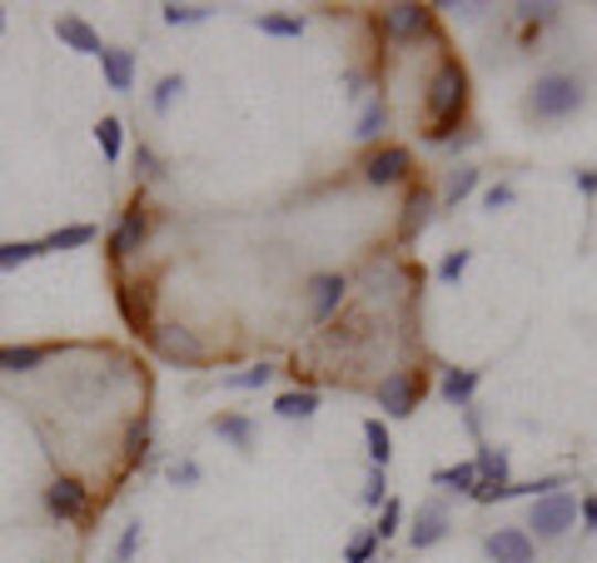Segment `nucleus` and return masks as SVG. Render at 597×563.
I'll use <instances>...</instances> for the list:
<instances>
[{
	"instance_id": "nucleus-39",
	"label": "nucleus",
	"mask_w": 597,
	"mask_h": 563,
	"mask_svg": "<svg viewBox=\"0 0 597 563\" xmlns=\"http://www.w3.org/2000/svg\"><path fill=\"white\" fill-rule=\"evenodd\" d=\"M135 170H139V180H159V155L149 150V145H139V155H135Z\"/></svg>"
},
{
	"instance_id": "nucleus-5",
	"label": "nucleus",
	"mask_w": 597,
	"mask_h": 563,
	"mask_svg": "<svg viewBox=\"0 0 597 563\" xmlns=\"http://www.w3.org/2000/svg\"><path fill=\"white\" fill-rule=\"evenodd\" d=\"M149 240V210L145 205H135V210H125L119 215V225L109 230V260H135L139 254V244Z\"/></svg>"
},
{
	"instance_id": "nucleus-10",
	"label": "nucleus",
	"mask_w": 597,
	"mask_h": 563,
	"mask_svg": "<svg viewBox=\"0 0 597 563\" xmlns=\"http://www.w3.org/2000/svg\"><path fill=\"white\" fill-rule=\"evenodd\" d=\"M344 294H348L344 274H318V280L308 284V314H314L318 324H328L338 314V304H344Z\"/></svg>"
},
{
	"instance_id": "nucleus-42",
	"label": "nucleus",
	"mask_w": 597,
	"mask_h": 563,
	"mask_svg": "<svg viewBox=\"0 0 597 563\" xmlns=\"http://www.w3.org/2000/svg\"><path fill=\"white\" fill-rule=\"evenodd\" d=\"M169 479H175V483H199V463H175V469H169Z\"/></svg>"
},
{
	"instance_id": "nucleus-34",
	"label": "nucleus",
	"mask_w": 597,
	"mask_h": 563,
	"mask_svg": "<svg viewBox=\"0 0 597 563\" xmlns=\"http://www.w3.org/2000/svg\"><path fill=\"white\" fill-rule=\"evenodd\" d=\"M398 523H404V503H398V499H388L384 503V509H378V543H384V539H394V533H398Z\"/></svg>"
},
{
	"instance_id": "nucleus-27",
	"label": "nucleus",
	"mask_w": 597,
	"mask_h": 563,
	"mask_svg": "<svg viewBox=\"0 0 597 563\" xmlns=\"http://www.w3.org/2000/svg\"><path fill=\"white\" fill-rule=\"evenodd\" d=\"M384 125H388V111H384V101H368L364 111H358V125H354V135H358V140H378V135H384Z\"/></svg>"
},
{
	"instance_id": "nucleus-16",
	"label": "nucleus",
	"mask_w": 597,
	"mask_h": 563,
	"mask_svg": "<svg viewBox=\"0 0 597 563\" xmlns=\"http://www.w3.org/2000/svg\"><path fill=\"white\" fill-rule=\"evenodd\" d=\"M438 394H443L448 404H458V409H468V404H473V394H478V369H443Z\"/></svg>"
},
{
	"instance_id": "nucleus-36",
	"label": "nucleus",
	"mask_w": 597,
	"mask_h": 563,
	"mask_svg": "<svg viewBox=\"0 0 597 563\" xmlns=\"http://www.w3.org/2000/svg\"><path fill=\"white\" fill-rule=\"evenodd\" d=\"M468 260H473L468 250H453L443 264H438V280H443V284H458V280H463V270H468Z\"/></svg>"
},
{
	"instance_id": "nucleus-15",
	"label": "nucleus",
	"mask_w": 597,
	"mask_h": 563,
	"mask_svg": "<svg viewBox=\"0 0 597 563\" xmlns=\"http://www.w3.org/2000/svg\"><path fill=\"white\" fill-rule=\"evenodd\" d=\"M100 71H105V85H109V91H129V81H135V55H129V51H115V45H105V51H100Z\"/></svg>"
},
{
	"instance_id": "nucleus-31",
	"label": "nucleus",
	"mask_w": 597,
	"mask_h": 563,
	"mask_svg": "<svg viewBox=\"0 0 597 563\" xmlns=\"http://www.w3.org/2000/svg\"><path fill=\"white\" fill-rule=\"evenodd\" d=\"M473 190H478V170H473V165H458V170L448 175V195H443V200L458 205V200H468Z\"/></svg>"
},
{
	"instance_id": "nucleus-28",
	"label": "nucleus",
	"mask_w": 597,
	"mask_h": 563,
	"mask_svg": "<svg viewBox=\"0 0 597 563\" xmlns=\"http://www.w3.org/2000/svg\"><path fill=\"white\" fill-rule=\"evenodd\" d=\"M274 379V364H249V369H239V374H224V389H264V384Z\"/></svg>"
},
{
	"instance_id": "nucleus-22",
	"label": "nucleus",
	"mask_w": 597,
	"mask_h": 563,
	"mask_svg": "<svg viewBox=\"0 0 597 563\" xmlns=\"http://www.w3.org/2000/svg\"><path fill=\"white\" fill-rule=\"evenodd\" d=\"M214 434L224 444H234V449H249V444H254V424L244 419V414H219L214 419Z\"/></svg>"
},
{
	"instance_id": "nucleus-6",
	"label": "nucleus",
	"mask_w": 597,
	"mask_h": 563,
	"mask_svg": "<svg viewBox=\"0 0 597 563\" xmlns=\"http://www.w3.org/2000/svg\"><path fill=\"white\" fill-rule=\"evenodd\" d=\"M378 409L394 414V419H408L418 409V379L408 369H394L378 379Z\"/></svg>"
},
{
	"instance_id": "nucleus-20",
	"label": "nucleus",
	"mask_w": 597,
	"mask_h": 563,
	"mask_svg": "<svg viewBox=\"0 0 597 563\" xmlns=\"http://www.w3.org/2000/svg\"><path fill=\"white\" fill-rule=\"evenodd\" d=\"M318 409V394L314 389H289L274 399V414L279 419H308V414Z\"/></svg>"
},
{
	"instance_id": "nucleus-14",
	"label": "nucleus",
	"mask_w": 597,
	"mask_h": 563,
	"mask_svg": "<svg viewBox=\"0 0 597 563\" xmlns=\"http://www.w3.org/2000/svg\"><path fill=\"white\" fill-rule=\"evenodd\" d=\"M55 35H60V45H70L75 55H100V51H105V45H100V35L90 31L80 15H60V21H55Z\"/></svg>"
},
{
	"instance_id": "nucleus-2",
	"label": "nucleus",
	"mask_w": 597,
	"mask_h": 563,
	"mask_svg": "<svg viewBox=\"0 0 597 563\" xmlns=\"http://www.w3.org/2000/svg\"><path fill=\"white\" fill-rule=\"evenodd\" d=\"M577 105H583V81H573V75H537V85L527 91L533 121H567Z\"/></svg>"
},
{
	"instance_id": "nucleus-44",
	"label": "nucleus",
	"mask_w": 597,
	"mask_h": 563,
	"mask_svg": "<svg viewBox=\"0 0 597 563\" xmlns=\"http://www.w3.org/2000/svg\"><path fill=\"white\" fill-rule=\"evenodd\" d=\"M0 31H6V6H0Z\"/></svg>"
},
{
	"instance_id": "nucleus-4",
	"label": "nucleus",
	"mask_w": 597,
	"mask_h": 563,
	"mask_svg": "<svg viewBox=\"0 0 597 563\" xmlns=\"http://www.w3.org/2000/svg\"><path fill=\"white\" fill-rule=\"evenodd\" d=\"M149 344H155L159 359L169 364H199L205 359V344L189 324H149Z\"/></svg>"
},
{
	"instance_id": "nucleus-11",
	"label": "nucleus",
	"mask_w": 597,
	"mask_h": 563,
	"mask_svg": "<svg viewBox=\"0 0 597 563\" xmlns=\"http://www.w3.org/2000/svg\"><path fill=\"white\" fill-rule=\"evenodd\" d=\"M483 549H488V559H493V563H533V533H523V529H493Z\"/></svg>"
},
{
	"instance_id": "nucleus-8",
	"label": "nucleus",
	"mask_w": 597,
	"mask_h": 563,
	"mask_svg": "<svg viewBox=\"0 0 597 563\" xmlns=\"http://www.w3.org/2000/svg\"><path fill=\"white\" fill-rule=\"evenodd\" d=\"M384 31H388V41H418V35L433 31V11L428 6H388Z\"/></svg>"
},
{
	"instance_id": "nucleus-23",
	"label": "nucleus",
	"mask_w": 597,
	"mask_h": 563,
	"mask_svg": "<svg viewBox=\"0 0 597 563\" xmlns=\"http://www.w3.org/2000/svg\"><path fill=\"white\" fill-rule=\"evenodd\" d=\"M364 439H368V459H374V469H384V463L394 459V439H388V424H384V419H368V424H364Z\"/></svg>"
},
{
	"instance_id": "nucleus-33",
	"label": "nucleus",
	"mask_w": 597,
	"mask_h": 563,
	"mask_svg": "<svg viewBox=\"0 0 597 563\" xmlns=\"http://www.w3.org/2000/svg\"><path fill=\"white\" fill-rule=\"evenodd\" d=\"M374 553H378V533H374V529H364V533H354V539H348L344 559H348V563H368Z\"/></svg>"
},
{
	"instance_id": "nucleus-25",
	"label": "nucleus",
	"mask_w": 597,
	"mask_h": 563,
	"mask_svg": "<svg viewBox=\"0 0 597 563\" xmlns=\"http://www.w3.org/2000/svg\"><path fill=\"white\" fill-rule=\"evenodd\" d=\"M513 15L527 25V35H537V31H543V25H553V21H557V6H553V0H543V6H533V0H523V6H513Z\"/></svg>"
},
{
	"instance_id": "nucleus-9",
	"label": "nucleus",
	"mask_w": 597,
	"mask_h": 563,
	"mask_svg": "<svg viewBox=\"0 0 597 563\" xmlns=\"http://www.w3.org/2000/svg\"><path fill=\"white\" fill-rule=\"evenodd\" d=\"M408 170H413V160H408V150H404V145H384V150H378V155H368V165H364V180L384 190V185H398V180H404Z\"/></svg>"
},
{
	"instance_id": "nucleus-18",
	"label": "nucleus",
	"mask_w": 597,
	"mask_h": 563,
	"mask_svg": "<svg viewBox=\"0 0 597 563\" xmlns=\"http://www.w3.org/2000/svg\"><path fill=\"white\" fill-rule=\"evenodd\" d=\"M478 483H488V489H507V453L503 449H493V444H483V449H478Z\"/></svg>"
},
{
	"instance_id": "nucleus-32",
	"label": "nucleus",
	"mask_w": 597,
	"mask_h": 563,
	"mask_svg": "<svg viewBox=\"0 0 597 563\" xmlns=\"http://www.w3.org/2000/svg\"><path fill=\"white\" fill-rule=\"evenodd\" d=\"M199 21H209V6H179V0L165 6V25H199Z\"/></svg>"
},
{
	"instance_id": "nucleus-19",
	"label": "nucleus",
	"mask_w": 597,
	"mask_h": 563,
	"mask_svg": "<svg viewBox=\"0 0 597 563\" xmlns=\"http://www.w3.org/2000/svg\"><path fill=\"white\" fill-rule=\"evenodd\" d=\"M90 240H95V225H65V230L45 234V240H40V250L60 254V250H80V244H90Z\"/></svg>"
},
{
	"instance_id": "nucleus-21",
	"label": "nucleus",
	"mask_w": 597,
	"mask_h": 563,
	"mask_svg": "<svg viewBox=\"0 0 597 563\" xmlns=\"http://www.w3.org/2000/svg\"><path fill=\"white\" fill-rule=\"evenodd\" d=\"M433 483H443V489L468 493V499H473V489H478V463H473V459H463V463H453V469H438V473H433Z\"/></svg>"
},
{
	"instance_id": "nucleus-1",
	"label": "nucleus",
	"mask_w": 597,
	"mask_h": 563,
	"mask_svg": "<svg viewBox=\"0 0 597 563\" xmlns=\"http://www.w3.org/2000/svg\"><path fill=\"white\" fill-rule=\"evenodd\" d=\"M463 105H468L463 65L443 61L438 65V75L428 81V115H433V131H423L428 145H453V131H458V121H463Z\"/></svg>"
},
{
	"instance_id": "nucleus-41",
	"label": "nucleus",
	"mask_w": 597,
	"mask_h": 563,
	"mask_svg": "<svg viewBox=\"0 0 597 563\" xmlns=\"http://www.w3.org/2000/svg\"><path fill=\"white\" fill-rule=\"evenodd\" d=\"M577 519H583V529L597 533V493H583V499H577Z\"/></svg>"
},
{
	"instance_id": "nucleus-24",
	"label": "nucleus",
	"mask_w": 597,
	"mask_h": 563,
	"mask_svg": "<svg viewBox=\"0 0 597 563\" xmlns=\"http://www.w3.org/2000/svg\"><path fill=\"white\" fill-rule=\"evenodd\" d=\"M40 240H10V244H0V274H10V270H20V264H30V260H40Z\"/></svg>"
},
{
	"instance_id": "nucleus-3",
	"label": "nucleus",
	"mask_w": 597,
	"mask_h": 563,
	"mask_svg": "<svg viewBox=\"0 0 597 563\" xmlns=\"http://www.w3.org/2000/svg\"><path fill=\"white\" fill-rule=\"evenodd\" d=\"M573 523H577V499L567 489L547 493V499H533V519H527V529H537V539H563Z\"/></svg>"
},
{
	"instance_id": "nucleus-35",
	"label": "nucleus",
	"mask_w": 597,
	"mask_h": 563,
	"mask_svg": "<svg viewBox=\"0 0 597 563\" xmlns=\"http://www.w3.org/2000/svg\"><path fill=\"white\" fill-rule=\"evenodd\" d=\"M179 91H185V81H179V75H165V81L155 85V101H149L155 105V115H169V105H175Z\"/></svg>"
},
{
	"instance_id": "nucleus-30",
	"label": "nucleus",
	"mask_w": 597,
	"mask_h": 563,
	"mask_svg": "<svg viewBox=\"0 0 597 563\" xmlns=\"http://www.w3.org/2000/svg\"><path fill=\"white\" fill-rule=\"evenodd\" d=\"M145 453H149V414H139V419L129 424V434H125V459L139 463Z\"/></svg>"
},
{
	"instance_id": "nucleus-43",
	"label": "nucleus",
	"mask_w": 597,
	"mask_h": 563,
	"mask_svg": "<svg viewBox=\"0 0 597 563\" xmlns=\"http://www.w3.org/2000/svg\"><path fill=\"white\" fill-rule=\"evenodd\" d=\"M577 190H583V195H597V170H577Z\"/></svg>"
},
{
	"instance_id": "nucleus-12",
	"label": "nucleus",
	"mask_w": 597,
	"mask_h": 563,
	"mask_svg": "<svg viewBox=\"0 0 597 563\" xmlns=\"http://www.w3.org/2000/svg\"><path fill=\"white\" fill-rule=\"evenodd\" d=\"M443 533H448V509L438 499H428V503H418V519H413V529H408V543L413 549H433V543H443Z\"/></svg>"
},
{
	"instance_id": "nucleus-13",
	"label": "nucleus",
	"mask_w": 597,
	"mask_h": 563,
	"mask_svg": "<svg viewBox=\"0 0 597 563\" xmlns=\"http://www.w3.org/2000/svg\"><path fill=\"white\" fill-rule=\"evenodd\" d=\"M433 190H423L418 185L413 195H408V205H404V220H398V244H413L418 240V230H423L428 220H433Z\"/></svg>"
},
{
	"instance_id": "nucleus-37",
	"label": "nucleus",
	"mask_w": 597,
	"mask_h": 563,
	"mask_svg": "<svg viewBox=\"0 0 597 563\" xmlns=\"http://www.w3.org/2000/svg\"><path fill=\"white\" fill-rule=\"evenodd\" d=\"M364 503H368V509H384V503H388V479H384V469L368 473V483H364Z\"/></svg>"
},
{
	"instance_id": "nucleus-29",
	"label": "nucleus",
	"mask_w": 597,
	"mask_h": 563,
	"mask_svg": "<svg viewBox=\"0 0 597 563\" xmlns=\"http://www.w3.org/2000/svg\"><path fill=\"white\" fill-rule=\"evenodd\" d=\"M259 31L279 35V41H298L304 35V15H259Z\"/></svg>"
},
{
	"instance_id": "nucleus-38",
	"label": "nucleus",
	"mask_w": 597,
	"mask_h": 563,
	"mask_svg": "<svg viewBox=\"0 0 597 563\" xmlns=\"http://www.w3.org/2000/svg\"><path fill=\"white\" fill-rule=\"evenodd\" d=\"M513 200H517L513 185H488V190H483V205H488V210H507Z\"/></svg>"
},
{
	"instance_id": "nucleus-40",
	"label": "nucleus",
	"mask_w": 597,
	"mask_h": 563,
	"mask_svg": "<svg viewBox=\"0 0 597 563\" xmlns=\"http://www.w3.org/2000/svg\"><path fill=\"white\" fill-rule=\"evenodd\" d=\"M135 549H139V523H129V529L119 533V543H115V559L129 563V559H135Z\"/></svg>"
},
{
	"instance_id": "nucleus-7",
	"label": "nucleus",
	"mask_w": 597,
	"mask_h": 563,
	"mask_svg": "<svg viewBox=\"0 0 597 563\" xmlns=\"http://www.w3.org/2000/svg\"><path fill=\"white\" fill-rule=\"evenodd\" d=\"M45 509L55 513L60 523H80L90 513V489L80 479H55L45 489Z\"/></svg>"
},
{
	"instance_id": "nucleus-17",
	"label": "nucleus",
	"mask_w": 597,
	"mask_h": 563,
	"mask_svg": "<svg viewBox=\"0 0 597 563\" xmlns=\"http://www.w3.org/2000/svg\"><path fill=\"white\" fill-rule=\"evenodd\" d=\"M50 350H40V344H0V374H30L45 364Z\"/></svg>"
},
{
	"instance_id": "nucleus-26",
	"label": "nucleus",
	"mask_w": 597,
	"mask_h": 563,
	"mask_svg": "<svg viewBox=\"0 0 597 563\" xmlns=\"http://www.w3.org/2000/svg\"><path fill=\"white\" fill-rule=\"evenodd\" d=\"M95 140H100V150H105V160L115 165V160H119V150H125V125H119L115 115H105V121L95 125Z\"/></svg>"
}]
</instances>
